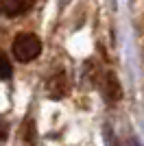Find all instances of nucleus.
I'll return each mask as SVG.
<instances>
[{"label":"nucleus","instance_id":"f257e3e1","mask_svg":"<svg viewBox=\"0 0 144 146\" xmlns=\"http://www.w3.org/2000/svg\"><path fill=\"white\" fill-rule=\"evenodd\" d=\"M11 55L22 63L35 61L42 55V39L35 33H20V35H15L11 44Z\"/></svg>","mask_w":144,"mask_h":146},{"label":"nucleus","instance_id":"f03ea898","mask_svg":"<svg viewBox=\"0 0 144 146\" xmlns=\"http://www.w3.org/2000/svg\"><path fill=\"white\" fill-rule=\"evenodd\" d=\"M98 87H101V94L107 103H118L122 98V85L114 72H103L98 79Z\"/></svg>","mask_w":144,"mask_h":146},{"label":"nucleus","instance_id":"7ed1b4c3","mask_svg":"<svg viewBox=\"0 0 144 146\" xmlns=\"http://www.w3.org/2000/svg\"><path fill=\"white\" fill-rule=\"evenodd\" d=\"M46 90H48V96L53 98V100L63 98L68 94V90H70V85H68V76L61 72V70L53 72L50 76H48V81H46Z\"/></svg>","mask_w":144,"mask_h":146},{"label":"nucleus","instance_id":"20e7f679","mask_svg":"<svg viewBox=\"0 0 144 146\" xmlns=\"http://www.w3.org/2000/svg\"><path fill=\"white\" fill-rule=\"evenodd\" d=\"M33 7V0H0V13L7 18H18Z\"/></svg>","mask_w":144,"mask_h":146},{"label":"nucleus","instance_id":"39448f33","mask_svg":"<svg viewBox=\"0 0 144 146\" xmlns=\"http://www.w3.org/2000/svg\"><path fill=\"white\" fill-rule=\"evenodd\" d=\"M20 135H22V142H26L29 146H35L37 144V129H35V124H33V120H26L22 124Z\"/></svg>","mask_w":144,"mask_h":146},{"label":"nucleus","instance_id":"423d86ee","mask_svg":"<svg viewBox=\"0 0 144 146\" xmlns=\"http://www.w3.org/2000/svg\"><path fill=\"white\" fill-rule=\"evenodd\" d=\"M11 76V61L7 59V55H0V81H5Z\"/></svg>","mask_w":144,"mask_h":146},{"label":"nucleus","instance_id":"0eeeda50","mask_svg":"<svg viewBox=\"0 0 144 146\" xmlns=\"http://www.w3.org/2000/svg\"><path fill=\"white\" fill-rule=\"evenodd\" d=\"M9 140V124L7 122H0V146Z\"/></svg>","mask_w":144,"mask_h":146}]
</instances>
